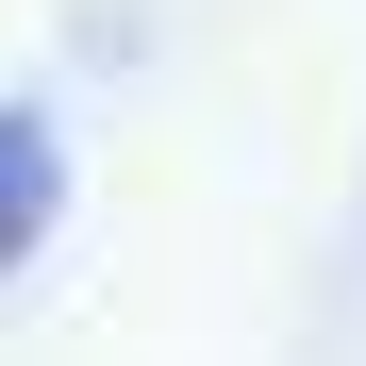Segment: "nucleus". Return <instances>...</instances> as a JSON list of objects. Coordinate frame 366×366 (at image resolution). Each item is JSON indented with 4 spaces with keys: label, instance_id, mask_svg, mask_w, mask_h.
I'll return each mask as SVG.
<instances>
[{
    "label": "nucleus",
    "instance_id": "1",
    "mask_svg": "<svg viewBox=\"0 0 366 366\" xmlns=\"http://www.w3.org/2000/svg\"><path fill=\"white\" fill-rule=\"evenodd\" d=\"M50 217H67V134H50V100H0V283L50 250Z\"/></svg>",
    "mask_w": 366,
    "mask_h": 366
}]
</instances>
